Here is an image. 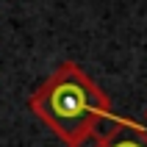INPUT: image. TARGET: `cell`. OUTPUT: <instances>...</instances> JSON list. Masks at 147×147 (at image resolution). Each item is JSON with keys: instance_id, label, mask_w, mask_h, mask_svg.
Returning <instances> with one entry per match:
<instances>
[{"instance_id": "6da1fadb", "label": "cell", "mask_w": 147, "mask_h": 147, "mask_svg": "<svg viewBox=\"0 0 147 147\" xmlns=\"http://www.w3.org/2000/svg\"><path fill=\"white\" fill-rule=\"evenodd\" d=\"M28 108L64 144L94 128L103 117L114 114L108 94L75 61L58 64L45 78V83L28 97Z\"/></svg>"}, {"instance_id": "7a4b0ae2", "label": "cell", "mask_w": 147, "mask_h": 147, "mask_svg": "<svg viewBox=\"0 0 147 147\" xmlns=\"http://www.w3.org/2000/svg\"><path fill=\"white\" fill-rule=\"evenodd\" d=\"M106 147H147V131H144V125H139V122L122 125L119 131L111 133V139L106 142Z\"/></svg>"}]
</instances>
